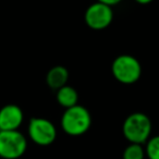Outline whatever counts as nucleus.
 <instances>
[{
  "instance_id": "obj_1",
  "label": "nucleus",
  "mask_w": 159,
  "mask_h": 159,
  "mask_svg": "<svg viewBox=\"0 0 159 159\" xmlns=\"http://www.w3.org/2000/svg\"><path fill=\"white\" fill-rule=\"evenodd\" d=\"M92 117L85 107L75 105L66 108L61 118V128L68 135L80 136L89 130Z\"/></svg>"
},
{
  "instance_id": "obj_2",
  "label": "nucleus",
  "mask_w": 159,
  "mask_h": 159,
  "mask_svg": "<svg viewBox=\"0 0 159 159\" xmlns=\"http://www.w3.org/2000/svg\"><path fill=\"white\" fill-rule=\"evenodd\" d=\"M122 132L130 143L142 145L149 139L152 133V121L143 112L131 113L124 120Z\"/></svg>"
},
{
  "instance_id": "obj_3",
  "label": "nucleus",
  "mask_w": 159,
  "mask_h": 159,
  "mask_svg": "<svg viewBox=\"0 0 159 159\" xmlns=\"http://www.w3.org/2000/svg\"><path fill=\"white\" fill-rule=\"evenodd\" d=\"M111 71L118 82L129 85L139 80L142 75V66L133 56L121 55L113 60Z\"/></svg>"
},
{
  "instance_id": "obj_4",
  "label": "nucleus",
  "mask_w": 159,
  "mask_h": 159,
  "mask_svg": "<svg viewBox=\"0 0 159 159\" xmlns=\"http://www.w3.org/2000/svg\"><path fill=\"white\" fill-rule=\"evenodd\" d=\"M27 141L19 130L0 131V158L19 159L25 154Z\"/></svg>"
},
{
  "instance_id": "obj_5",
  "label": "nucleus",
  "mask_w": 159,
  "mask_h": 159,
  "mask_svg": "<svg viewBox=\"0 0 159 159\" xmlns=\"http://www.w3.org/2000/svg\"><path fill=\"white\" fill-rule=\"evenodd\" d=\"M29 136L39 146H48L56 141L57 130L51 121L44 118H32L29 123Z\"/></svg>"
},
{
  "instance_id": "obj_6",
  "label": "nucleus",
  "mask_w": 159,
  "mask_h": 159,
  "mask_svg": "<svg viewBox=\"0 0 159 159\" xmlns=\"http://www.w3.org/2000/svg\"><path fill=\"white\" fill-rule=\"evenodd\" d=\"M113 19V11L110 6L99 1L91 5L85 11V22L87 26L95 31H102L110 25Z\"/></svg>"
},
{
  "instance_id": "obj_7",
  "label": "nucleus",
  "mask_w": 159,
  "mask_h": 159,
  "mask_svg": "<svg viewBox=\"0 0 159 159\" xmlns=\"http://www.w3.org/2000/svg\"><path fill=\"white\" fill-rule=\"evenodd\" d=\"M23 120L24 115L18 105L9 104L0 109V131L19 130Z\"/></svg>"
},
{
  "instance_id": "obj_8",
  "label": "nucleus",
  "mask_w": 159,
  "mask_h": 159,
  "mask_svg": "<svg viewBox=\"0 0 159 159\" xmlns=\"http://www.w3.org/2000/svg\"><path fill=\"white\" fill-rule=\"evenodd\" d=\"M69 80V72L64 66H56L48 71L46 75V82L52 89H59L66 85Z\"/></svg>"
},
{
  "instance_id": "obj_9",
  "label": "nucleus",
  "mask_w": 159,
  "mask_h": 159,
  "mask_svg": "<svg viewBox=\"0 0 159 159\" xmlns=\"http://www.w3.org/2000/svg\"><path fill=\"white\" fill-rule=\"evenodd\" d=\"M77 99H79L77 92L72 86L64 85L61 89H57V102L63 108L66 109L77 105Z\"/></svg>"
},
{
  "instance_id": "obj_10",
  "label": "nucleus",
  "mask_w": 159,
  "mask_h": 159,
  "mask_svg": "<svg viewBox=\"0 0 159 159\" xmlns=\"http://www.w3.org/2000/svg\"><path fill=\"white\" fill-rule=\"evenodd\" d=\"M123 159H144L145 158V150L141 144L131 143L123 152Z\"/></svg>"
},
{
  "instance_id": "obj_11",
  "label": "nucleus",
  "mask_w": 159,
  "mask_h": 159,
  "mask_svg": "<svg viewBox=\"0 0 159 159\" xmlns=\"http://www.w3.org/2000/svg\"><path fill=\"white\" fill-rule=\"evenodd\" d=\"M145 154L148 159H159V135L148 139Z\"/></svg>"
},
{
  "instance_id": "obj_12",
  "label": "nucleus",
  "mask_w": 159,
  "mask_h": 159,
  "mask_svg": "<svg viewBox=\"0 0 159 159\" xmlns=\"http://www.w3.org/2000/svg\"><path fill=\"white\" fill-rule=\"evenodd\" d=\"M97 1H99V2H102V3H105V5H107V6H110V7H112V6H116V5H118V3H120L122 0H97Z\"/></svg>"
},
{
  "instance_id": "obj_13",
  "label": "nucleus",
  "mask_w": 159,
  "mask_h": 159,
  "mask_svg": "<svg viewBox=\"0 0 159 159\" xmlns=\"http://www.w3.org/2000/svg\"><path fill=\"white\" fill-rule=\"evenodd\" d=\"M135 1L139 5H148V3L152 2V0H135Z\"/></svg>"
}]
</instances>
